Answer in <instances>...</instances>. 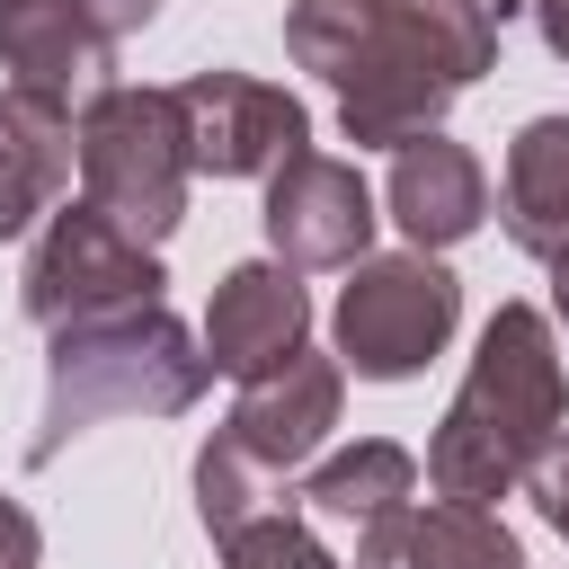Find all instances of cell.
<instances>
[{
    "label": "cell",
    "mask_w": 569,
    "mask_h": 569,
    "mask_svg": "<svg viewBox=\"0 0 569 569\" xmlns=\"http://www.w3.org/2000/svg\"><path fill=\"white\" fill-rule=\"evenodd\" d=\"M284 53L338 89V133L356 151H400L445 124V107L498 71L489 0H293Z\"/></svg>",
    "instance_id": "1"
},
{
    "label": "cell",
    "mask_w": 569,
    "mask_h": 569,
    "mask_svg": "<svg viewBox=\"0 0 569 569\" xmlns=\"http://www.w3.org/2000/svg\"><path fill=\"white\" fill-rule=\"evenodd\" d=\"M569 427V365L551 338V311L533 302H498L462 391L445 400L436 436H427V489L462 498V507H498L533 480V462L551 453V436Z\"/></svg>",
    "instance_id": "2"
},
{
    "label": "cell",
    "mask_w": 569,
    "mask_h": 569,
    "mask_svg": "<svg viewBox=\"0 0 569 569\" xmlns=\"http://www.w3.org/2000/svg\"><path fill=\"white\" fill-rule=\"evenodd\" d=\"M204 391H213V356L169 302L71 320V329H53V356H44V418L27 436V462L44 471L71 436H89L107 418H187Z\"/></svg>",
    "instance_id": "3"
},
{
    "label": "cell",
    "mask_w": 569,
    "mask_h": 569,
    "mask_svg": "<svg viewBox=\"0 0 569 569\" xmlns=\"http://www.w3.org/2000/svg\"><path fill=\"white\" fill-rule=\"evenodd\" d=\"M187 116H178V89H98L80 107V196L98 213H116L133 240H169L187 222Z\"/></svg>",
    "instance_id": "4"
},
{
    "label": "cell",
    "mask_w": 569,
    "mask_h": 569,
    "mask_svg": "<svg viewBox=\"0 0 569 569\" xmlns=\"http://www.w3.org/2000/svg\"><path fill=\"white\" fill-rule=\"evenodd\" d=\"M462 329V276L436 249H391V258H356L329 311L338 365L356 382H409L427 373Z\"/></svg>",
    "instance_id": "5"
},
{
    "label": "cell",
    "mask_w": 569,
    "mask_h": 569,
    "mask_svg": "<svg viewBox=\"0 0 569 569\" xmlns=\"http://www.w3.org/2000/svg\"><path fill=\"white\" fill-rule=\"evenodd\" d=\"M160 249L133 240L116 213H98L89 196L80 204H53L27 240V267H18V311L53 338L71 320H107V311H133V302H160Z\"/></svg>",
    "instance_id": "6"
},
{
    "label": "cell",
    "mask_w": 569,
    "mask_h": 569,
    "mask_svg": "<svg viewBox=\"0 0 569 569\" xmlns=\"http://www.w3.org/2000/svg\"><path fill=\"white\" fill-rule=\"evenodd\" d=\"M178 116H187L196 178H276L293 151H311L302 98H284L258 71H187L178 80Z\"/></svg>",
    "instance_id": "7"
},
{
    "label": "cell",
    "mask_w": 569,
    "mask_h": 569,
    "mask_svg": "<svg viewBox=\"0 0 569 569\" xmlns=\"http://www.w3.org/2000/svg\"><path fill=\"white\" fill-rule=\"evenodd\" d=\"M267 249L284 258V267H356V258H373V222H382V204H373V187H365V169L356 160H338V151H293L276 178H267Z\"/></svg>",
    "instance_id": "8"
},
{
    "label": "cell",
    "mask_w": 569,
    "mask_h": 569,
    "mask_svg": "<svg viewBox=\"0 0 569 569\" xmlns=\"http://www.w3.org/2000/svg\"><path fill=\"white\" fill-rule=\"evenodd\" d=\"M302 516L356 533V560L347 569H400V542H409V516H418V453L391 445V436H365V445L311 462Z\"/></svg>",
    "instance_id": "9"
},
{
    "label": "cell",
    "mask_w": 569,
    "mask_h": 569,
    "mask_svg": "<svg viewBox=\"0 0 569 569\" xmlns=\"http://www.w3.org/2000/svg\"><path fill=\"white\" fill-rule=\"evenodd\" d=\"M338 400H347V365H338V356H320V347H293L284 365H267V373H249V382H240V400H231L222 436H231L240 453H258V462L284 480V471H302V462L329 445Z\"/></svg>",
    "instance_id": "10"
},
{
    "label": "cell",
    "mask_w": 569,
    "mask_h": 569,
    "mask_svg": "<svg viewBox=\"0 0 569 569\" xmlns=\"http://www.w3.org/2000/svg\"><path fill=\"white\" fill-rule=\"evenodd\" d=\"M293 347H311L302 267H284V258H240V267H222V284H213V302H204V356H213V373L249 382V373L284 365Z\"/></svg>",
    "instance_id": "11"
},
{
    "label": "cell",
    "mask_w": 569,
    "mask_h": 569,
    "mask_svg": "<svg viewBox=\"0 0 569 569\" xmlns=\"http://www.w3.org/2000/svg\"><path fill=\"white\" fill-rule=\"evenodd\" d=\"M80 169V116L44 89H0V240H27Z\"/></svg>",
    "instance_id": "12"
},
{
    "label": "cell",
    "mask_w": 569,
    "mask_h": 569,
    "mask_svg": "<svg viewBox=\"0 0 569 569\" xmlns=\"http://www.w3.org/2000/svg\"><path fill=\"white\" fill-rule=\"evenodd\" d=\"M382 213L409 231V249H453L489 222V169L436 124L418 142L391 151V178H382Z\"/></svg>",
    "instance_id": "13"
},
{
    "label": "cell",
    "mask_w": 569,
    "mask_h": 569,
    "mask_svg": "<svg viewBox=\"0 0 569 569\" xmlns=\"http://www.w3.org/2000/svg\"><path fill=\"white\" fill-rule=\"evenodd\" d=\"M0 71L80 116L98 89H116V44L80 18V0H0Z\"/></svg>",
    "instance_id": "14"
},
{
    "label": "cell",
    "mask_w": 569,
    "mask_h": 569,
    "mask_svg": "<svg viewBox=\"0 0 569 569\" xmlns=\"http://www.w3.org/2000/svg\"><path fill=\"white\" fill-rule=\"evenodd\" d=\"M498 222L525 258H542V267L569 258V116L516 124L507 178H498Z\"/></svg>",
    "instance_id": "15"
},
{
    "label": "cell",
    "mask_w": 569,
    "mask_h": 569,
    "mask_svg": "<svg viewBox=\"0 0 569 569\" xmlns=\"http://www.w3.org/2000/svg\"><path fill=\"white\" fill-rule=\"evenodd\" d=\"M400 569H525V542L498 525V507L436 498V507H418V516H409Z\"/></svg>",
    "instance_id": "16"
},
{
    "label": "cell",
    "mask_w": 569,
    "mask_h": 569,
    "mask_svg": "<svg viewBox=\"0 0 569 569\" xmlns=\"http://www.w3.org/2000/svg\"><path fill=\"white\" fill-rule=\"evenodd\" d=\"M276 489H284V480H276L258 453H240L222 427L204 436V453H196V516H204V533H213V542H222V533H240L249 516H267V507H276Z\"/></svg>",
    "instance_id": "17"
},
{
    "label": "cell",
    "mask_w": 569,
    "mask_h": 569,
    "mask_svg": "<svg viewBox=\"0 0 569 569\" xmlns=\"http://www.w3.org/2000/svg\"><path fill=\"white\" fill-rule=\"evenodd\" d=\"M222 569H347L302 516H284V507H267V516H249L240 533H222Z\"/></svg>",
    "instance_id": "18"
},
{
    "label": "cell",
    "mask_w": 569,
    "mask_h": 569,
    "mask_svg": "<svg viewBox=\"0 0 569 569\" xmlns=\"http://www.w3.org/2000/svg\"><path fill=\"white\" fill-rule=\"evenodd\" d=\"M525 489H533V507H542V525H551V533H569V427L551 436V453L533 462V480H525Z\"/></svg>",
    "instance_id": "19"
},
{
    "label": "cell",
    "mask_w": 569,
    "mask_h": 569,
    "mask_svg": "<svg viewBox=\"0 0 569 569\" xmlns=\"http://www.w3.org/2000/svg\"><path fill=\"white\" fill-rule=\"evenodd\" d=\"M36 560H44V525L18 498H0V569H36Z\"/></svg>",
    "instance_id": "20"
},
{
    "label": "cell",
    "mask_w": 569,
    "mask_h": 569,
    "mask_svg": "<svg viewBox=\"0 0 569 569\" xmlns=\"http://www.w3.org/2000/svg\"><path fill=\"white\" fill-rule=\"evenodd\" d=\"M80 18H89L107 44H124V36H142V27L160 18V0H80Z\"/></svg>",
    "instance_id": "21"
},
{
    "label": "cell",
    "mask_w": 569,
    "mask_h": 569,
    "mask_svg": "<svg viewBox=\"0 0 569 569\" xmlns=\"http://www.w3.org/2000/svg\"><path fill=\"white\" fill-rule=\"evenodd\" d=\"M533 27H542V44L569 62V0H533Z\"/></svg>",
    "instance_id": "22"
},
{
    "label": "cell",
    "mask_w": 569,
    "mask_h": 569,
    "mask_svg": "<svg viewBox=\"0 0 569 569\" xmlns=\"http://www.w3.org/2000/svg\"><path fill=\"white\" fill-rule=\"evenodd\" d=\"M551 320H560V329H569V258H560V267H551Z\"/></svg>",
    "instance_id": "23"
},
{
    "label": "cell",
    "mask_w": 569,
    "mask_h": 569,
    "mask_svg": "<svg viewBox=\"0 0 569 569\" xmlns=\"http://www.w3.org/2000/svg\"><path fill=\"white\" fill-rule=\"evenodd\" d=\"M560 542H569V533H560Z\"/></svg>",
    "instance_id": "24"
}]
</instances>
